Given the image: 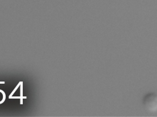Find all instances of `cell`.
Listing matches in <instances>:
<instances>
[{
    "instance_id": "1",
    "label": "cell",
    "mask_w": 157,
    "mask_h": 117,
    "mask_svg": "<svg viewBox=\"0 0 157 117\" xmlns=\"http://www.w3.org/2000/svg\"><path fill=\"white\" fill-rule=\"evenodd\" d=\"M143 105L149 112L157 111V94L149 93L146 94L143 99Z\"/></svg>"
}]
</instances>
